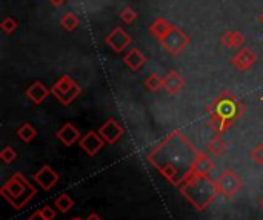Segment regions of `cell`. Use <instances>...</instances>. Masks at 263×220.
<instances>
[{
    "mask_svg": "<svg viewBox=\"0 0 263 220\" xmlns=\"http://www.w3.org/2000/svg\"><path fill=\"white\" fill-rule=\"evenodd\" d=\"M60 25L65 31L71 32V31H76L80 25V20L79 17L74 14V12H65L60 19Z\"/></svg>",
    "mask_w": 263,
    "mask_h": 220,
    "instance_id": "7402d4cb",
    "label": "cell"
},
{
    "mask_svg": "<svg viewBox=\"0 0 263 220\" xmlns=\"http://www.w3.org/2000/svg\"><path fill=\"white\" fill-rule=\"evenodd\" d=\"M25 94H26V97H28L34 105H40V103H43L45 99L51 94V89H49L43 82H39V80H37V82L31 83V85L26 88Z\"/></svg>",
    "mask_w": 263,
    "mask_h": 220,
    "instance_id": "4fadbf2b",
    "label": "cell"
},
{
    "mask_svg": "<svg viewBox=\"0 0 263 220\" xmlns=\"http://www.w3.org/2000/svg\"><path fill=\"white\" fill-rule=\"evenodd\" d=\"M51 94L65 106L71 105L80 94L82 88L76 80H72L69 76H62L52 86H51Z\"/></svg>",
    "mask_w": 263,
    "mask_h": 220,
    "instance_id": "5b68a950",
    "label": "cell"
},
{
    "mask_svg": "<svg viewBox=\"0 0 263 220\" xmlns=\"http://www.w3.org/2000/svg\"><path fill=\"white\" fill-rule=\"evenodd\" d=\"M183 88H185V80H183V77L177 71H170L163 77V89L168 94H173V96L179 94Z\"/></svg>",
    "mask_w": 263,
    "mask_h": 220,
    "instance_id": "2e32d148",
    "label": "cell"
},
{
    "mask_svg": "<svg viewBox=\"0 0 263 220\" xmlns=\"http://www.w3.org/2000/svg\"><path fill=\"white\" fill-rule=\"evenodd\" d=\"M214 170H216V162H214L210 156L200 153V154H199V159H197V162H196V167H194V174H199V176H210Z\"/></svg>",
    "mask_w": 263,
    "mask_h": 220,
    "instance_id": "d6986e66",
    "label": "cell"
},
{
    "mask_svg": "<svg viewBox=\"0 0 263 220\" xmlns=\"http://www.w3.org/2000/svg\"><path fill=\"white\" fill-rule=\"evenodd\" d=\"M145 86L148 91L151 93H157L163 88V77L157 76V74H151L146 80H145Z\"/></svg>",
    "mask_w": 263,
    "mask_h": 220,
    "instance_id": "cb8c5ba5",
    "label": "cell"
},
{
    "mask_svg": "<svg viewBox=\"0 0 263 220\" xmlns=\"http://www.w3.org/2000/svg\"><path fill=\"white\" fill-rule=\"evenodd\" d=\"M15 159H17V153H15V150H14V148H11V146H5V148L0 151V160H2L3 163L9 165V163H12Z\"/></svg>",
    "mask_w": 263,
    "mask_h": 220,
    "instance_id": "4316f807",
    "label": "cell"
},
{
    "mask_svg": "<svg viewBox=\"0 0 263 220\" xmlns=\"http://www.w3.org/2000/svg\"><path fill=\"white\" fill-rule=\"evenodd\" d=\"M86 220H102V217H100L99 214L92 213V214H89V216H88V219H86Z\"/></svg>",
    "mask_w": 263,
    "mask_h": 220,
    "instance_id": "1f68e13d",
    "label": "cell"
},
{
    "mask_svg": "<svg viewBox=\"0 0 263 220\" xmlns=\"http://www.w3.org/2000/svg\"><path fill=\"white\" fill-rule=\"evenodd\" d=\"M17 136H18V139H20L22 142L31 143V142L35 139V136H37V130H35L31 123L25 122V123L17 130Z\"/></svg>",
    "mask_w": 263,
    "mask_h": 220,
    "instance_id": "44dd1931",
    "label": "cell"
},
{
    "mask_svg": "<svg viewBox=\"0 0 263 220\" xmlns=\"http://www.w3.org/2000/svg\"><path fill=\"white\" fill-rule=\"evenodd\" d=\"M133 39L131 35L120 26H116L109 34H106L105 37V43L108 48H111L114 52H122L123 49H126L131 45Z\"/></svg>",
    "mask_w": 263,
    "mask_h": 220,
    "instance_id": "ba28073f",
    "label": "cell"
},
{
    "mask_svg": "<svg viewBox=\"0 0 263 220\" xmlns=\"http://www.w3.org/2000/svg\"><path fill=\"white\" fill-rule=\"evenodd\" d=\"M55 136H57V139H59L65 146H72V145H74L76 142H79L80 137H82L79 128L74 126V125L69 123V122H66L62 128H59V131L55 133Z\"/></svg>",
    "mask_w": 263,
    "mask_h": 220,
    "instance_id": "5bb4252c",
    "label": "cell"
},
{
    "mask_svg": "<svg viewBox=\"0 0 263 220\" xmlns=\"http://www.w3.org/2000/svg\"><path fill=\"white\" fill-rule=\"evenodd\" d=\"M206 148H208V151H210L213 156L219 157V156H222V154L227 151L228 145H227L225 139L222 137V134H216V136L206 143Z\"/></svg>",
    "mask_w": 263,
    "mask_h": 220,
    "instance_id": "ffe728a7",
    "label": "cell"
},
{
    "mask_svg": "<svg viewBox=\"0 0 263 220\" xmlns=\"http://www.w3.org/2000/svg\"><path fill=\"white\" fill-rule=\"evenodd\" d=\"M260 208H262V211H263V199L260 200Z\"/></svg>",
    "mask_w": 263,
    "mask_h": 220,
    "instance_id": "d6a6232c",
    "label": "cell"
},
{
    "mask_svg": "<svg viewBox=\"0 0 263 220\" xmlns=\"http://www.w3.org/2000/svg\"><path fill=\"white\" fill-rule=\"evenodd\" d=\"M123 62H125V65H126L131 71H139V69L145 65L146 56H145L140 49L134 48V49H131V51H128V52L125 54Z\"/></svg>",
    "mask_w": 263,
    "mask_h": 220,
    "instance_id": "e0dca14e",
    "label": "cell"
},
{
    "mask_svg": "<svg viewBox=\"0 0 263 220\" xmlns=\"http://www.w3.org/2000/svg\"><path fill=\"white\" fill-rule=\"evenodd\" d=\"M35 193V187L31 185V182L22 173H15L0 188V194L8 200V204L14 210H22L23 207H26L32 200Z\"/></svg>",
    "mask_w": 263,
    "mask_h": 220,
    "instance_id": "277c9868",
    "label": "cell"
},
{
    "mask_svg": "<svg viewBox=\"0 0 263 220\" xmlns=\"http://www.w3.org/2000/svg\"><path fill=\"white\" fill-rule=\"evenodd\" d=\"M182 196L197 210L205 211L220 194L217 182L211 180L210 176L193 174L186 182L179 187Z\"/></svg>",
    "mask_w": 263,
    "mask_h": 220,
    "instance_id": "3957f363",
    "label": "cell"
},
{
    "mask_svg": "<svg viewBox=\"0 0 263 220\" xmlns=\"http://www.w3.org/2000/svg\"><path fill=\"white\" fill-rule=\"evenodd\" d=\"M159 42H160V45L163 46V49H165L166 52H170V54H173V56H177V54H180V52L190 45L191 39H190V35H188L185 31H182L180 28L174 26V28H173L163 39H160Z\"/></svg>",
    "mask_w": 263,
    "mask_h": 220,
    "instance_id": "8992f818",
    "label": "cell"
},
{
    "mask_svg": "<svg viewBox=\"0 0 263 220\" xmlns=\"http://www.w3.org/2000/svg\"><path fill=\"white\" fill-rule=\"evenodd\" d=\"M262 22H263V17H262Z\"/></svg>",
    "mask_w": 263,
    "mask_h": 220,
    "instance_id": "e575fe53",
    "label": "cell"
},
{
    "mask_svg": "<svg viewBox=\"0 0 263 220\" xmlns=\"http://www.w3.org/2000/svg\"><path fill=\"white\" fill-rule=\"evenodd\" d=\"M54 8H60V6H63L65 3H66V0H48Z\"/></svg>",
    "mask_w": 263,
    "mask_h": 220,
    "instance_id": "4dcf8cb0",
    "label": "cell"
},
{
    "mask_svg": "<svg viewBox=\"0 0 263 220\" xmlns=\"http://www.w3.org/2000/svg\"><path fill=\"white\" fill-rule=\"evenodd\" d=\"M42 214H43V217L46 220H54V217H55V210H52L49 205H46V207H43L42 210Z\"/></svg>",
    "mask_w": 263,
    "mask_h": 220,
    "instance_id": "f1b7e54d",
    "label": "cell"
},
{
    "mask_svg": "<svg viewBox=\"0 0 263 220\" xmlns=\"http://www.w3.org/2000/svg\"><path fill=\"white\" fill-rule=\"evenodd\" d=\"M243 105L230 91H223L208 108L210 125L217 134H223L243 114Z\"/></svg>",
    "mask_w": 263,
    "mask_h": 220,
    "instance_id": "7a4b0ae2",
    "label": "cell"
},
{
    "mask_svg": "<svg viewBox=\"0 0 263 220\" xmlns=\"http://www.w3.org/2000/svg\"><path fill=\"white\" fill-rule=\"evenodd\" d=\"M256 62H257V54L248 46H242L231 59V65L239 71H247L253 68Z\"/></svg>",
    "mask_w": 263,
    "mask_h": 220,
    "instance_id": "30bf717a",
    "label": "cell"
},
{
    "mask_svg": "<svg viewBox=\"0 0 263 220\" xmlns=\"http://www.w3.org/2000/svg\"><path fill=\"white\" fill-rule=\"evenodd\" d=\"M123 128L120 126V123L116 119H108L100 128H99V134L105 139L106 143H117L122 137H123Z\"/></svg>",
    "mask_w": 263,
    "mask_h": 220,
    "instance_id": "7c38bea8",
    "label": "cell"
},
{
    "mask_svg": "<svg viewBox=\"0 0 263 220\" xmlns=\"http://www.w3.org/2000/svg\"><path fill=\"white\" fill-rule=\"evenodd\" d=\"M216 182H217V185H219L220 194L225 196L227 199L233 197V196L242 188V180H240V177H239L234 171H231V170H225V171L219 176V179H217Z\"/></svg>",
    "mask_w": 263,
    "mask_h": 220,
    "instance_id": "52a82bcc",
    "label": "cell"
},
{
    "mask_svg": "<svg viewBox=\"0 0 263 220\" xmlns=\"http://www.w3.org/2000/svg\"><path fill=\"white\" fill-rule=\"evenodd\" d=\"M173 28H174V25H173L171 22H168V20L163 19V17H157V19L149 25V32H151V35H154L157 40H160V39H163Z\"/></svg>",
    "mask_w": 263,
    "mask_h": 220,
    "instance_id": "ac0fdd59",
    "label": "cell"
},
{
    "mask_svg": "<svg viewBox=\"0 0 263 220\" xmlns=\"http://www.w3.org/2000/svg\"><path fill=\"white\" fill-rule=\"evenodd\" d=\"M54 205H55V208L59 210V211H62V213H68L72 207H74V200H72V197L71 196H68V194H60L57 199H55V202H54Z\"/></svg>",
    "mask_w": 263,
    "mask_h": 220,
    "instance_id": "603a6c76",
    "label": "cell"
},
{
    "mask_svg": "<svg viewBox=\"0 0 263 220\" xmlns=\"http://www.w3.org/2000/svg\"><path fill=\"white\" fill-rule=\"evenodd\" d=\"M247 42V37L236 29H230L220 35V43L228 49H240Z\"/></svg>",
    "mask_w": 263,
    "mask_h": 220,
    "instance_id": "9a60e30c",
    "label": "cell"
},
{
    "mask_svg": "<svg viewBox=\"0 0 263 220\" xmlns=\"http://www.w3.org/2000/svg\"><path fill=\"white\" fill-rule=\"evenodd\" d=\"M0 28H2V31L5 32V34H12L17 28H18V23H17V20L14 19V17H11V15H8V17H5L2 22H0Z\"/></svg>",
    "mask_w": 263,
    "mask_h": 220,
    "instance_id": "484cf974",
    "label": "cell"
},
{
    "mask_svg": "<svg viewBox=\"0 0 263 220\" xmlns=\"http://www.w3.org/2000/svg\"><path fill=\"white\" fill-rule=\"evenodd\" d=\"M250 157H251V160H253L254 163L263 165V142L262 143H259V145H256V146L253 148V151L250 153Z\"/></svg>",
    "mask_w": 263,
    "mask_h": 220,
    "instance_id": "83f0119b",
    "label": "cell"
},
{
    "mask_svg": "<svg viewBox=\"0 0 263 220\" xmlns=\"http://www.w3.org/2000/svg\"><path fill=\"white\" fill-rule=\"evenodd\" d=\"M71 220H82V219H79V217H76V219H71Z\"/></svg>",
    "mask_w": 263,
    "mask_h": 220,
    "instance_id": "836d02e7",
    "label": "cell"
},
{
    "mask_svg": "<svg viewBox=\"0 0 263 220\" xmlns=\"http://www.w3.org/2000/svg\"><path fill=\"white\" fill-rule=\"evenodd\" d=\"M105 139L99 134V133H96V131H88L85 136H82L80 137V140H79V145H80V148L88 154V156H91V157H94L96 154H99V151L105 146Z\"/></svg>",
    "mask_w": 263,
    "mask_h": 220,
    "instance_id": "9c48e42d",
    "label": "cell"
},
{
    "mask_svg": "<svg viewBox=\"0 0 263 220\" xmlns=\"http://www.w3.org/2000/svg\"><path fill=\"white\" fill-rule=\"evenodd\" d=\"M28 220H46V219L43 217L42 211H35V213H32V214L28 217Z\"/></svg>",
    "mask_w": 263,
    "mask_h": 220,
    "instance_id": "f546056e",
    "label": "cell"
},
{
    "mask_svg": "<svg viewBox=\"0 0 263 220\" xmlns=\"http://www.w3.org/2000/svg\"><path fill=\"white\" fill-rule=\"evenodd\" d=\"M199 154L180 131H173L148 154V162L171 185L180 187L194 174Z\"/></svg>",
    "mask_w": 263,
    "mask_h": 220,
    "instance_id": "6da1fadb",
    "label": "cell"
},
{
    "mask_svg": "<svg viewBox=\"0 0 263 220\" xmlns=\"http://www.w3.org/2000/svg\"><path fill=\"white\" fill-rule=\"evenodd\" d=\"M119 17H120V20H122L123 23L131 25V23L137 19V12H136V9H133L131 6H125V8L120 9Z\"/></svg>",
    "mask_w": 263,
    "mask_h": 220,
    "instance_id": "d4e9b609",
    "label": "cell"
},
{
    "mask_svg": "<svg viewBox=\"0 0 263 220\" xmlns=\"http://www.w3.org/2000/svg\"><path fill=\"white\" fill-rule=\"evenodd\" d=\"M32 180L35 182V185H39L43 191H49L52 187L57 185L59 182V174L49 167V165H43L34 176Z\"/></svg>",
    "mask_w": 263,
    "mask_h": 220,
    "instance_id": "8fae6325",
    "label": "cell"
}]
</instances>
